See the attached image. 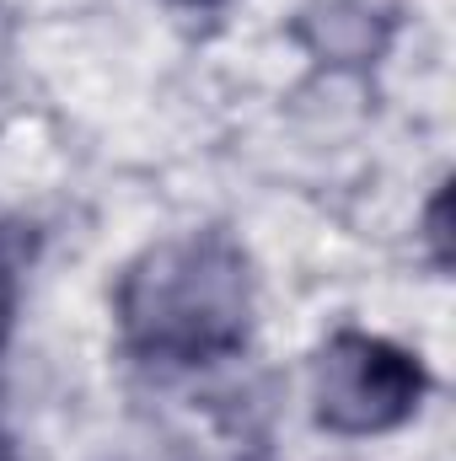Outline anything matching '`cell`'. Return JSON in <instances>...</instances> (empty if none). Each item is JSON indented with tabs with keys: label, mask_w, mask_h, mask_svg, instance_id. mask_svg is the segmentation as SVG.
<instances>
[{
	"label": "cell",
	"mask_w": 456,
	"mask_h": 461,
	"mask_svg": "<svg viewBox=\"0 0 456 461\" xmlns=\"http://www.w3.org/2000/svg\"><path fill=\"white\" fill-rule=\"evenodd\" d=\"M32 241L22 230L0 226V354L11 344V328H16V301H22V263H27Z\"/></svg>",
	"instance_id": "obj_3"
},
{
	"label": "cell",
	"mask_w": 456,
	"mask_h": 461,
	"mask_svg": "<svg viewBox=\"0 0 456 461\" xmlns=\"http://www.w3.org/2000/svg\"><path fill=\"white\" fill-rule=\"evenodd\" d=\"M183 5H194V11H210V5H221V0H183Z\"/></svg>",
	"instance_id": "obj_4"
},
{
	"label": "cell",
	"mask_w": 456,
	"mask_h": 461,
	"mask_svg": "<svg viewBox=\"0 0 456 461\" xmlns=\"http://www.w3.org/2000/svg\"><path fill=\"white\" fill-rule=\"evenodd\" d=\"M118 339L145 365H215L252 333V263L226 230H188L145 247L114 295Z\"/></svg>",
	"instance_id": "obj_1"
},
{
	"label": "cell",
	"mask_w": 456,
	"mask_h": 461,
	"mask_svg": "<svg viewBox=\"0 0 456 461\" xmlns=\"http://www.w3.org/2000/svg\"><path fill=\"white\" fill-rule=\"evenodd\" d=\"M430 370L392 339L343 328L312 359V413L333 435H387L419 413Z\"/></svg>",
	"instance_id": "obj_2"
}]
</instances>
